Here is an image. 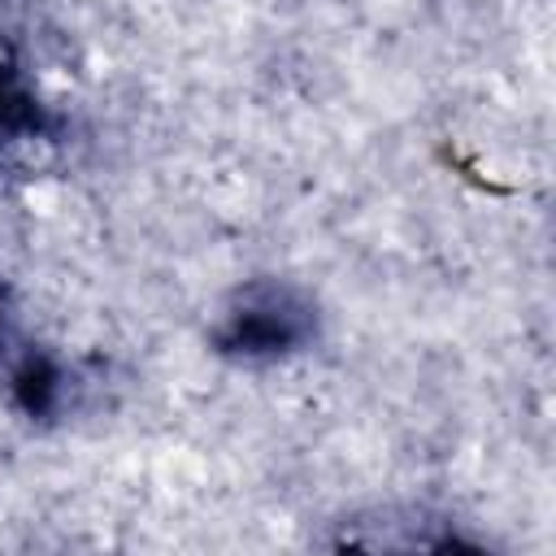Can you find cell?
Returning <instances> with one entry per match:
<instances>
[{"label": "cell", "mask_w": 556, "mask_h": 556, "mask_svg": "<svg viewBox=\"0 0 556 556\" xmlns=\"http://www.w3.org/2000/svg\"><path fill=\"white\" fill-rule=\"evenodd\" d=\"M308 339V308L295 304L287 291L261 287L239 300V308L226 313L222 326V352L235 356H282Z\"/></svg>", "instance_id": "obj_1"}]
</instances>
